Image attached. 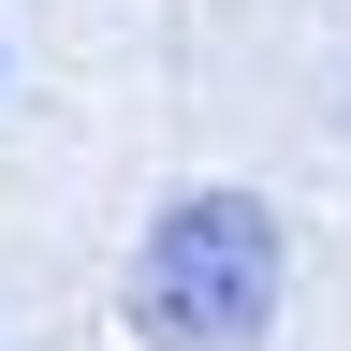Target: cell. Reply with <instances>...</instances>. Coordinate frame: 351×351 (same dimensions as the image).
Instances as JSON below:
<instances>
[{"mask_svg": "<svg viewBox=\"0 0 351 351\" xmlns=\"http://www.w3.org/2000/svg\"><path fill=\"white\" fill-rule=\"evenodd\" d=\"M132 322L161 351H249L278 322V219L249 191H176L132 249Z\"/></svg>", "mask_w": 351, "mask_h": 351, "instance_id": "1", "label": "cell"}]
</instances>
